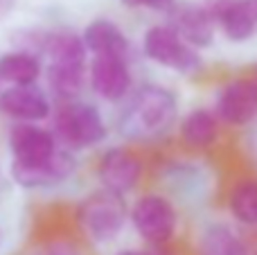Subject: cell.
Returning <instances> with one entry per match:
<instances>
[{
  "instance_id": "cell-1",
  "label": "cell",
  "mask_w": 257,
  "mask_h": 255,
  "mask_svg": "<svg viewBox=\"0 0 257 255\" xmlns=\"http://www.w3.org/2000/svg\"><path fill=\"white\" fill-rule=\"evenodd\" d=\"M178 117H181V99L176 90L158 81H149L133 88L122 102L117 129L133 147L151 145L172 134V129H176Z\"/></svg>"
},
{
  "instance_id": "cell-2",
  "label": "cell",
  "mask_w": 257,
  "mask_h": 255,
  "mask_svg": "<svg viewBox=\"0 0 257 255\" xmlns=\"http://www.w3.org/2000/svg\"><path fill=\"white\" fill-rule=\"evenodd\" d=\"M77 235L90 246L113 244L128 224V203L124 197L97 188L81 197L72 210Z\"/></svg>"
},
{
  "instance_id": "cell-3",
  "label": "cell",
  "mask_w": 257,
  "mask_h": 255,
  "mask_svg": "<svg viewBox=\"0 0 257 255\" xmlns=\"http://www.w3.org/2000/svg\"><path fill=\"white\" fill-rule=\"evenodd\" d=\"M52 134L59 147L68 152H88L106 143L108 138V122L99 106L86 99H72L61 102L52 111Z\"/></svg>"
},
{
  "instance_id": "cell-4",
  "label": "cell",
  "mask_w": 257,
  "mask_h": 255,
  "mask_svg": "<svg viewBox=\"0 0 257 255\" xmlns=\"http://www.w3.org/2000/svg\"><path fill=\"white\" fill-rule=\"evenodd\" d=\"M128 224L147 246H172L181 233V210L165 192L147 190L128 206Z\"/></svg>"
},
{
  "instance_id": "cell-5",
  "label": "cell",
  "mask_w": 257,
  "mask_h": 255,
  "mask_svg": "<svg viewBox=\"0 0 257 255\" xmlns=\"http://www.w3.org/2000/svg\"><path fill=\"white\" fill-rule=\"evenodd\" d=\"M140 50L151 63L181 77H194L205 68L203 54L187 45L169 23H156L147 27Z\"/></svg>"
},
{
  "instance_id": "cell-6",
  "label": "cell",
  "mask_w": 257,
  "mask_h": 255,
  "mask_svg": "<svg viewBox=\"0 0 257 255\" xmlns=\"http://www.w3.org/2000/svg\"><path fill=\"white\" fill-rule=\"evenodd\" d=\"M95 176L99 188L120 197H128L140 190L147 176V161L133 145H111L102 149L95 163Z\"/></svg>"
},
{
  "instance_id": "cell-7",
  "label": "cell",
  "mask_w": 257,
  "mask_h": 255,
  "mask_svg": "<svg viewBox=\"0 0 257 255\" xmlns=\"http://www.w3.org/2000/svg\"><path fill=\"white\" fill-rule=\"evenodd\" d=\"M212 113L223 129H246L257 120V79L248 75H235L223 79L214 88Z\"/></svg>"
},
{
  "instance_id": "cell-8",
  "label": "cell",
  "mask_w": 257,
  "mask_h": 255,
  "mask_svg": "<svg viewBox=\"0 0 257 255\" xmlns=\"http://www.w3.org/2000/svg\"><path fill=\"white\" fill-rule=\"evenodd\" d=\"M86 88L106 104H122L133 90L131 61L120 57H88Z\"/></svg>"
},
{
  "instance_id": "cell-9",
  "label": "cell",
  "mask_w": 257,
  "mask_h": 255,
  "mask_svg": "<svg viewBox=\"0 0 257 255\" xmlns=\"http://www.w3.org/2000/svg\"><path fill=\"white\" fill-rule=\"evenodd\" d=\"M77 167H79V163H77L75 154L59 147L48 161L34 163V165L12 163L9 174H12L14 183L25 190H48L70 181L75 176Z\"/></svg>"
},
{
  "instance_id": "cell-10",
  "label": "cell",
  "mask_w": 257,
  "mask_h": 255,
  "mask_svg": "<svg viewBox=\"0 0 257 255\" xmlns=\"http://www.w3.org/2000/svg\"><path fill=\"white\" fill-rule=\"evenodd\" d=\"M212 14L217 30L228 43H248L257 34V0H210L203 5Z\"/></svg>"
},
{
  "instance_id": "cell-11",
  "label": "cell",
  "mask_w": 257,
  "mask_h": 255,
  "mask_svg": "<svg viewBox=\"0 0 257 255\" xmlns=\"http://www.w3.org/2000/svg\"><path fill=\"white\" fill-rule=\"evenodd\" d=\"M176 138L187 152L208 154L219 147L223 138V124L210 106H194L181 113L176 122Z\"/></svg>"
},
{
  "instance_id": "cell-12",
  "label": "cell",
  "mask_w": 257,
  "mask_h": 255,
  "mask_svg": "<svg viewBox=\"0 0 257 255\" xmlns=\"http://www.w3.org/2000/svg\"><path fill=\"white\" fill-rule=\"evenodd\" d=\"M169 25L178 32L187 45L203 52L214 45L217 36V23L212 14L199 3H176L169 9Z\"/></svg>"
},
{
  "instance_id": "cell-13",
  "label": "cell",
  "mask_w": 257,
  "mask_h": 255,
  "mask_svg": "<svg viewBox=\"0 0 257 255\" xmlns=\"http://www.w3.org/2000/svg\"><path fill=\"white\" fill-rule=\"evenodd\" d=\"M0 113L12 117L14 122L41 124L52 115V102L48 93L36 84L32 86H7L0 90Z\"/></svg>"
},
{
  "instance_id": "cell-14",
  "label": "cell",
  "mask_w": 257,
  "mask_h": 255,
  "mask_svg": "<svg viewBox=\"0 0 257 255\" xmlns=\"http://www.w3.org/2000/svg\"><path fill=\"white\" fill-rule=\"evenodd\" d=\"M7 145L12 152V163H23V165L48 161L59 149L52 131L41 124H25V122H14L7 136Z\"/></svg>"
},
{
  "instance_id": "cell-15",
  "label": "cell",
  "mask_w": 257,
  "mask_h": 255,
  "mask_svg": "<svg viewBox=\"0 0 257 255\" xmlns=\"http://www.w3.org/2000/svg\"><path fill=\"white\" fill-rule=\"evenodd\" d=\"M194 255H257V251L241 228L230 221L212 219L205 221L196 235Z\"/></svg>"
},
{
  "instance_id": "cell-16",
  "label": "cell",
  "mask_w": 257,
  "mask_h": 255,
  "mask_svg": "<svg viewBox=\"0 0 257 255\" xmlns=\"http://www.w3.org/2000/svg\"><path fill=\"white\" fill-rule=\"evenodd\" d=\"M79 36L88 57H120L131 61V52H133L131 39L111 18L106 16L93 18Z\"/></svg>"
},
{
  "instance_id": "cell-17",
  "label": "cell",
  "mask_w": 257,
  "mask_h": 255,
  "mask_svg": "<svg viewBox=\"0 0 257 255\" xmlns=\"http://www.w3.org/2000/svg\"><path fill=\"white\" fill-rule=\"evenodd\" d=\"M223 203L237 228L257 230V176H239L232 181Z\"/></svg>"
},
{
  "instance_id": "cell-18",
  "label": "cell",
  "mask_w": 257,
  "mask_h": 255,
  "mask_svg": "<svg viewBox=\"0 0 257 255\" xmlns=\"http://www.w3.org/2000/svg\"><path fill=\"white\" fill-rule=\"evenodd\" d=\"M43 72L41 57L27 50H12L0 54V81L9 86H32Z\"/></svg>"
},
{
  "instance_id": "cell-19",
  "label": "cell",
  "mask_w": 257,
  "mask_h": 255,
  "mask_svg": "<svg viewBox=\"0 0 257 255\" xmlns=\"http://www.w3.org/2000/svg\"><path fill=\"white\" fill-rule=\"evenodd\" d=\"M128 9H151V12H165L176 5V0H120Z\"/></svg>"
},
{
  "instance_id": "cell-20",
  "label": "cell",
  "mask_w": 257,
  "mask_h": 255,
  "mask_svg": "<svg viewBox=\"0 0 257 255\" xmlns=\"http://www.w3.org/2000/svg\"><path fill=\"white\" fill-rule=\"evenodd\" d=\"M113 255H176L172 251V246H160V248H142V246H124V248H117Z\"/></svg>"
},
{
  "instance_id": "cell-21",
  "label": "cell",
  "mask_w": 257,
  "mask_h": 255,
  "mask_svg": "<svg viewBox=\"0 0 257 255\" xmlns=\"http://www.w3.org/2000/svg\"><path fill=\"white\" fill-rule=\"evenodd\" d=\"M14 9V0H0V21Z\"/></svg>"
},
{
  "instance_id": "cell-22",
  "label": "cell",
  "mask_w": 257,
  "mask_h": 255,
  "mask_svg": "<svg viewBox=\"0 0 257 255\" xmlns=\"http://www.w3.org/2000/svg\"><path fill=\"white\" fill-rule=\"evenodd\" d=\"M253 72H255V75H253V77H255V79H257V63H255V70H253Z\"/></svg>"
},
{
  "instance_id": "cell-23",
  "label": "cell",
  "mask_w": 257,
  "mask_h": 255,
  "mask_svg": "<svg viewBox=\"0 0 257 255\" xmlns=\"http://www.w3.org/2000/svg\"><path fill=\"white\" fill-rule=\"evenodd\" d=\"M253 124H255V126H257V120H255V122H253Z\"/></svg>"
}]
</instances>
